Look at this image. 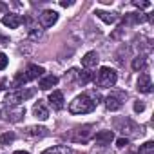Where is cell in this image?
Returning <instances> with one entry per match:
<instances>
[{
	"instance_id": "cell-1",
	"label": "cell",
	"mask_w": 154,
	"mask_h": 154,
	"mask_svg": "<svg viewBox=\"0 0 154 154\" xmlns=\"http://www.w3.org/2000/svg\"><path fill=\"white\" fill-rule=\"evenodd\" d=\"M96 100H93L89 94H78L71 103H69V112L71 114H87L96 109Z\"/></svg>"
},
{
	"instance_id": "cell-2",
	"label": "cell",
	"mask_w": 154,
	"mask_h": 154,
	"mask_svg": "<svg viewBox=\"0 0 154 154\" xmlns=\"http://www.w3.org/2000/svg\"><path fill=\"white\" fill-rule=\"evenodd\" d=\"M42 76H44V69H42L40 65L31 63V65H27V69H26L24 72H18V74L15 76L13 85H15V87H22L24 84H27V82H31V80H36V78H42Z\"/></svg>"
},
{
	"instance_id": "cell-3",
	"label": "cell",
	"mask_w": 154,
	"mask_h": 154,
	"mask_svg": "<svg viewBox=\"0 0 154 154\" xmlns=\"http://www.w3.org/2000/svg\"><path fill=\"white\" fill-rule=\"evenodd\" d=\"M114 127H116V131H120L127 140H129V138H134V136H138V134H141V127H140L138 123H134L132 120H129V118H116V120H114Z\"/></svg>"
},
{
	"instance_id": "cell-4",
	"label": "cell",
	"mask_w": 154,
	"mask_h": 154,
	"mask_svg": "<svg viewBox=\"0 0 154 154\" xmlns=\"http://www.w3.org/2000/svg\"><path fill=\"white\" fill-rule=\"evenodd\" d=\"M116 80H118V74H116V71H114V69H111V67H100L98 76L94 78L96 85H98V87H103V89L114 87Z\"/></svg>"
},
{
	"instance_id": "cell-5",
	"label": "cell",
	"mask_w": 154,
	"mask_h": 154,
	"mask_svg": "<svg viewBox=\"0 0 154 154\" xmlns=\"http://www.w3.org/2000/svg\"><path fill=\"white\" fill-rule=\"evenodd\" d=\"M0 116H2L6 122L17 123V122H20L26 116V107H22V105H2Z\"/></svg>"
},
{
	"instance_id": "cell-6",
	"label": "cell",
	"mask_w": 154,
	"mask_h": 154,
	"mask_svg": "<svg viewBox=\"0 0 154 154\" xmlns=\"http://www.w3.org/2000/svg\"><path fill=\"white\" fill-rule=\"evenodd\" d=\"M33 94H35L33 89H15V91L8 93V96L4 100V105H20L22 102H26Z\"/></svg>"
},
{
	"instance_id": "cell-7",
	"label": "cell",
	"mask_w": 154,
	"mask_h": 154,
	"mask_svg": "<svg viewBox=\"0 0 154 154\" xmlns=\"http://www.w3.org/2000/svg\"><path fill=\"white\" fill-rule=\"evenodd\" d=\"M123 102H125V93H111L105 98V107H107V111L114 112L123 107Z\"/></svg>"
},
{
	"instance_id": "cell-8",
	"label": "cell",
	"mask_w": 154,
	"mask_h": 154,
	"mask_svg": "<svg viewBox=\"0 0 154 154\" xmlns=\"http://www.w3.org/2000/svg\"><path fill=\"white\" fill-rule=\"evenodd\" d=\"M93 131H91V125H82V127H76L71 134V140L76 141V143H85L89 138H91Z\"/></svg>"
},
{
	"instance_id": "cell-9",
	"label": "cell",
	"mask_w": 154,
	"mask_h": 154,
	"mask_svg": "<svg viewBox=\"0 0 154 154\" xmlns=\"http://www.w3.org/2000/svg\"><path fill=\"white\" fill-rule=\"evenodd\" d=\"M58 20V13L53 11V9H45L42 11V15L38 17V22H40V27H53Z\"/></svg>"
},
{
	"instance_id": "cell-10",
	"label": "cell",
	"mask_w": 154,
	"mask_h": 154,
	"mask_svg": "<svg viewBox=\"0 0 154 154\" xmlns=\"http://www.w3.org/2000/svg\"><path fill=\"white\" fill-rule=\"evenodd\" d=\"M136 89H138L140 93H143V94L152 93V80H150V74H147V72L140 74V78H138V82H136Z\"/></svg>"
},
{
	"instance_id": "cell-11",
	"label": "cell",
	"mask_w": 154,
	"mask_h": 154,
	"mask_svg": "<svg viewBox=\"0 0 154 154\" xmlns=\"http://www.w3.org/2000/svg\"><path fill=\"white\" fill-rule=\"evenodd\" d=\"M149 17L143 13H125L123 17V26H136V24H143Z\"/></svg>"
},
{
	"instance_id": "cell-12",
	"label": "cell",
	"mask_w": 154,
	"mask_h": 154,
	"mask_svg": "<svg viewBox=\"0 0 154 154\" xmlns=\"http://www.w3.org/2000/svg\"><path fill=\"white\" fill-rule=\"evenodd\" d=\"M22 22H24V18H22L20 15H15V13H8V15L2 18V24H4L6 27H9V29H18Z\"/></svg>"
},
{
	"instance_id": "cell-13",
	"label": "cell",
	"mask_w": 154,
	"mask_h": 154,
	"mask_svg": "<svg viewBox=\"0 0 154 154\" xmlns=\"http://www.w3.org/2000/svg\"><path fill=\"white\" fill-rule=\"evenodd\" d=\"M112 140H114V132H112V131H100V132H96V136H94V141H96V145H100V147L111 145Z\"/></svg>"
},
{
	"instance_id": "cell-14",
	"label": "cell",
	"mask_w": 154,
	"mask_h": 154,
	"mask_svg": "<svg viewBox=\"0 0 154 154\" xmlns=\"http://www.w3.org/2000/svg\"><path fill=\"white\" fill-rule=\"evenodd\" d=\"M98 62H100V56H98L96 51H89V53H85L84 58H82V65H84L85 69H93V67H96Z\"/></svg>"
},
{
	"instance_id": "cell-15",
	"label": "cell",
	"mask_w": 154,
	"mask_h": 154,
	"mask_svg": "<svg viewBox=\"0 0 154 154\" xmlns=\"http://www.w3.org/2000/svg\"><path fill=\"white\" fill-rule=\"evenodd\" d=\"M65 100H63V93L62 91H53L51 94H49V103L53 105V109L54 111H62L63 109V103Z\"/></svg>"
},
{
	"instance_id": "cell-16",
	"label": "cell",
	"mask_w": 154,
	"mask_h": 154,
	"mask_svg": "<svg viewBox=\"0 0 154 154\" xmlns=\"http://www.w3.org/2000/svg\"><path fill=\"white\" fill-rule=\"evenodd\" d=\"M56 84H58V76H54V74H45V76H42V78L38 80V87L42 91H49Z\"/></svg>"
},
{
	"instance_id": "cell-17",
	"label": "cell",
	"mask_w": 154,
	"mask_h": 154,
	"mask_svg": "<svg viewBox=\"0 0 154 154\" xmlns=\"http://www.w3.org/2000/svg\"><path fill=\"white\" fill-rule=\"evenodd\" d=\"M33 114H35V118H38V120H42V122H45V120L49 118V111H47V107L44 105L42 100H38V102L33 105Z\"/></svg>"
},
{
	"instance_id": "cell-18",
	"label": "cell",
	"mask_w": 154,
	"mask_h": 154,
	"mask_svg": "<svg viewBox=\"0 0 154 154\" xmlns=\"http://www.w3.org/2000/svg\"><path fill=\"white\" fill-rule=\"evenodd\" d=\"M47 134V129L45 127H38V125H31L24 131V136L26 138H44Z\"/></svg>"
},
{
	"instance_id": "cell-19",
	"label": "cell",
	"mask_w": 154,
	"mask_h": 154,
	"mask_svg": "<svg viewBox=\"0 0 154 154\" xmlns=\"http://www.w3.org/2000/svg\"><path fill=\"white\" fill-rule=\"evenodd\" d=\"M42 154H72V150L67 145H54V147L45 149Z\"/></svg>"
},
{
	"instance_id": "cell-20",
	"label": "cell",
	"mask_w": 154,
	"mask_h": 154,
	"mask_svg": "<svg viewBox=\"0 0 154 154\" xmlns=\"http://www.w3.org/2000/svg\"><path fill=\"white\" fill-rule=\"evenodd\" d=\"M63 80H65V84H78V80H80V69H69L65 72V76H63Z\"/></svg>"
},
{
	"instance_id": "cell-21",
	"label": "cell",
	"mask_w": 154,
	"mask_h": 154,
	"mask_svg": "<svg viewBox=\"0 0 154 154\" xmlns=\"http://www.w3.org/2000/svg\"><path fill=\"white\" fill-rule=\"evenodd\" d=\"M102 22H105V24H114L116 22V17L112 15V13H107V11H102V9H96V13H94Z\"/></svg>"
},
{
	"instance_id": "cell-22",
	"label": "cell",
	"mask_w": 154,
	"mask_h": 154,
	"mask_svg": "<svg viewBox=\"0 0 154 154\" xmlns=\"http://www.w3.org/2000/svg\"><path fill=\"white\" fill-rule=\"evenodd\" d=\"M131 65H132V69H134V71H143V69H145V65H147V60H145V56H141V54H140V56H136V58L132 60V63H131Z\"/></svg>"
},
{
	"instance_id": "cell-23",
	"label": "cell",
	"mask_w": 154,
	"mask_h": 154,
	"mask_svg": "<svg viewBox=\"0 0 154 154\" xmlns=\"http://www.w3.org/2000/svg\"><path fill=\"white\" fill-rule=\"evenodd\" d=\"M27 36H29L31 40H40V38H42V29H40V26H38V27H36V26H31L29 31H27Z\"/></svg>"
},
{
	"instance_id": "cell-24",
	"label": "cell",
	"mask_w": 154,
	"mask_h": 154,
	"mask_svg": "<svg viewBox=\"0 0 154 154\" xmlns=\"http://www.w3.org/2000/svg\"><path fill=\"white\" fill-rule=\"evenodd\" d=\"M138 154H154V141H145V143L140 147Z\"/></svg>"
},
{
	"instance_id": "cell-25",
	"label": "cell",
	"mask_w": 154,
	"mask_h": 154,
	"mask_svg": "<svg viewBox=\"0 0 154 154\" xmlns=\"http://www.w3.org/2000/svg\"><path fill=\"white\" fill-rule=\"evenodd\" d=\"M15 134L13 132H4V134H0V143L2 145H9V143H13L15 141Z\"/></svg>"
},
{
	"instance_id": "cell-26",
	"label": "cell",
	"mask_w": 154,
	"mask_h": 154,
	"mask_svg": "<svg viewBox=\"0 0 154 154\" xmlns=\"http://www.w3.org/2000/svg\"><path fill=\"white\" fill-rule=\"evenodd\" d=\"M93 80V74L85 69V71H80V80H78V84H82V85H85V84H89Z\"/></svg>"
},
{
	"instance_id": "cell-27",
	"label": "cell",
	"mask_w": 154,
	"mask_h": 154,
	"mask_svg": "<svg viewBox=\"0 0 154 154\" xmlns=\"http://www.w3.org/2000/svg\"><path fill=\"white\" fill-rule=\"evenodd\" d=\"M6 67H8V56L4 53H0V71L6 69Z\"/></svg>"
},
{
	"instance_id": "cell-28",
	"label": "cell",
	"mask_w": 154,
	"mask_h": 154,
	"mask_svg": "<svg viewBox=\"0 0 154 154\" xmlns=\"http://www.w3.org/2000/svg\"><path fill=\"white\" fill-rule=\"evenodd\" d=\"M136 8H140V9H145V8H150V2H138V0H134L132 2Z\"/></svg>"
},
{
	"instance_id": "cell-29",
	"label": "cell",
	"mask_w": 154,
	"mask_h": 154,
	"mask_svg": "<svg viewBox=\"0 0 154 154\" xmlns=\"http://www.w3.org/2000/svg\"><path fill=\"white\" fill-rule=\"evenodd\" d=\"M143 109H145V105H143L141 102H136V103H134V111H136V112H141Z\"/></svg>"
},
{
	"instance_id": "cell-30",
	"label": "cell",
	"mask_w": 154,
	"mask_h": 154,
	"mask_svg": "<svg viewBox=\"0 0 154 154\" xmlns=\"http://www.w3.org/2000/svg\"><path fill=\"white\" fill-rule=\"evenodd\" d=\"M116 145H118V147H125V145H129V140H127V138H120V140L116 141Z\"/></svg>"
},
{
	"instance_id": "cell-31",
	"label": "cell",
	"mask_w": 154,
	"mask_h": 154,
	"mask_svg": "<svg viewBox=\"0 0 154 154\" xmlns=\"http://www.w3.org/2000/svg\"><path fill=\"white\" fill-rule=\"evenodd\" d=\"M6 44H9V38H8V36H4L2 33H0V45H6Z\"/></svg>"
},
{
	"instance_id": "cell-32",
	"label": "cell",
	"mask_w": 154,
	"mask_h": 154,
	"mask_svg": "<svg viewBox=\"0 0 154 154\" xmlns=\"http://www.w3.org/2000/svg\"><path fill=\"white\" fill-rule=\"evenodd\" d=\"M72 2H65V0H62V2H60V6H63V8H67V6H71Z\"/></svg>"
},
{
	"instance_id": "cell-33",
	"label": "cell",
	"mask_w": 154,
	"mask_h": 154,
	"mask_svg": "<svg viewBox=\"0 0 154 154\" xmlns=\"http://www.w3.org/2000/svg\"><path fill=\"white\" fill-rule=\"evenodd\" d=\"M13 154H29V152H27V150H15Z\"/></svg>"
},
{
	"instance_id": "cell-34",
	"label": "cell",
	"mask_w": 154,
	"mask_h": 154,
	"mask_svg": "<svg viewBox=\"0 0 154 154\" xmlns=\"http://www.w3.org/2000/svg\"><path fill=\"white\" fill-rule=\"evenodd\" d=\"M96 154H114V152H111V150H100V152H96Z\"/></svg>"
},
{
	"instance_id": "cell-35",
	"label": "cell",
	"mask_w": 154,
	"mask_h": 154,
	"mask_svg": "<svg viewBox=\"0 0 154 154\" xmlns=\"http://www.w3.org/2000/svg\"><path fill=\"white\" fill-rule=\"evenodd\" d=\"M4 84H6V78H4V80H0V91H2V89H4V87H2Z\"/></svg>"
}]
</instances>
